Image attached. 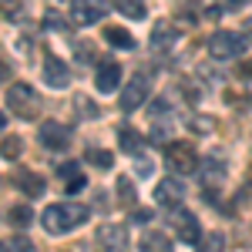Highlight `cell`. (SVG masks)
Masks as SVG:
<instances>
[{"mask_svg":"<svg viewBox=\"0 0 252 252\" xmlns=\"http://www.w3.org/2000/svg\"><path fill=\"white\" fill-rule=\"evenodd\" d=\"M3 252H37V249H34V242L27 235H14V239L3 242Z\"/></svg>","mask_w":252,"mask_h":252,"instance_id":"cb8c5ba5","label":"cell"},{"mask_svg":"<svg viewBox=\"0 0 252 252\" xmlns=\"http://www.w3.org/2000/svg\"><path fill=\"white\" fill-rule=\"evenodd\" d=\"M104 14H108V0H74V7H71V20L78 27H91Z\"/></svg>","mask_w":252,"mask_h":252,"instance_id":"8992f818","label":"cell"},{"mask_svg":"<svg viewBox=\"0 0 252 252\" xmlns=\"http://www.w3.org/2000/svg\"><path fill=\"white\" fill-rule=\"evenodd\" d=\"M104 40H108L111 47H118V51H135L138 47L135 37H131L128 31H121V27H108V31H104Z\"/></svg>","mask_w":252,"mask_h":252,"instance_id":"d6986e66","label":"cell"},{"mask_svg":"<svg viewBox=\"0 0 252 252\" xmlns=\"http://www.w3.org/2000/svg\"><path fill=\"white\" fill-rule=\"evenodd\" d=\"M239 74H242V78H249V81H252V61H249V64H242V67H239Z\"/></svg>","mask_w":252,"mask_h":252,"instance_id":"f546056e","label":"cell"},{"mask_svg":"<svg viewBox=\"0 0 252 252\" xmlns=\"http://www.w3.org/2000/svg\"><path fill=\"white\" fill-rule=\"evenodd\" d=\"M20 152H24V141H20V138H10V135L3 138V158H7V161H14Z\"/></svg>","mask_w":252,"mask_h":252,"instance_id":"d4e9b609","label":"cell"},{"mask_svg":"<svg viewBox=\"0 0 252 252\" xmlns=\"http://www.w3.org/2000/svg\"><path fill=\"white\" fill-rule=\"evenodd\" d=\"M175 40H178V31H175V24H155V31H152V47L155 51H168Z\"/></svg>","mask_w":252,"mask_h":252,"instance_id":"5bb4252c","label":"cell"},{"mask_svg":"<svg viewBox=\"0 0 252 252\" xmlns=\"http://www.w3.org/2000/svg\"><path fill=\"white\" fill-rule=\"evenodd\" d=\"M84 158H88V165H94V168H101V172H108V168L115 165V155H111V152H104V148H91Z\"/></svg>","mask_w":252,"mask_h":252,"instance_id":"7402d4cb","label":"cell"},{"mask_svg":"<svg viewBox=\"0 0 252 252\" xmlns=\"http://www.w3.org/2000/svg\"><path fill=\"white\" fill-rule=\"evenodd\" d=\"M246 34H239V31H215L212 37H209V54L215 61H235L246 54Z\"/></svg>","mask_w":252,"mask_h":252,"instance_id":"7a4b0ae2","label":"cell"},{"mask_svg":"<svg viewBox=\"0 0 252 252\" xmlns=\"http://www.w3.org/2000/svg\"><path fill=\"white\" fill-rule=\"evenodd\" d=\"M148 91H152V74H145V71H138V74H131V81L121 88V111H135V108H141L145 101H148Z\"/></svg>","mask_w":252,"mask_h":252,"instance_id":"277c9868","label":"cell"},{"mask_svg":"<svg viewBox=\"0 0 252 252\" xmlns=\"http://www.w3.org/2000/svg\"><path fill=\"white\" fill-rule=\"evenodd\" d=\"M88 205H78V202H58V205H47L44 215H40V222H44V229L54 235H64L71 232V229H78L88 222Z\"/></svg>","mask_w":252,"mask_h":252,"instance_id":"6da1fadb","label":"cell"},{"mask_svg":"<svg viewBox=\"0 0 252 252\" xmlns=\"http://www.w3.org/2000/svg\"><path fill=\"white\" fill-rule=\"evenodd\" d=\"M138 249L141 252H172V239L165 232H145L138 239Z\"/></svg>","mask_w":252,"mask_h":252,"instance_id":"e0dca14e","label":"cell"},{"mask_svg":"<svg viewBox=\"0 0 252 252\" xmlns=\"http://www.w3.org/2000/svg\"><path fill=\"white\" fill-rule=\"evenodd\" d=\"M182 198H185V185H182L178 178L158 182V189H155V202L158 205H175V202H182Z\"/></svg>","mask_w":252,"mask_h":252,"instance_id":"7c38bea8","label":"cell"},{"mask_svg":"<svg viewBox=\"0 0 252 252\" xmlns=\"http://www.w3.org/2000/svg\"><path fill=\"white\" fill-rule=\"evenodd\" d=\"M222 178H225V161L219 155H209L202 161V182H205V185H219Z\"/></svg>","mask_w":252,"mask_h":252,"instance_id":"9a60e30c","label":"cell"},{"mask_svg":"<svg viewBox=\"0 0 252 252\" xmlns=\"http://www.w3.org/2000/svg\"><path fill=\"white\" fill-rule=\"evenodd\" d=\"M37 135H40V145H44L47 152H61V148H67V141H71V128L61 125V121H40Z\"/></svg>","mask_w":252,"mask_h":252,"instance_id":"52a82bcc","label":"cell"},{"mask_svg":"<svg viewBox=\"0 0 252 252\" xmlns=\"http://www.w3.org/2000/svg\"><path fill=\"white\" fill-rule=\"evenodd\" d=\"M165 161H168L172 175H195L198 172V152H195L192 145H185V141L172 145L168 155H165Z\"/></svg>","mask_w":252,"mask_h":252,"instance_id":"5b68a950","label":"cell"},{"mask_svg":"<svg viewBox=\"0 0 252 252\" xmlns=\"http://www.w3.org/2000/svg\"><path fill=\"white\" fill-rule=\"evenodd\" d=\"M118 141H121V152H128V155H141V148H145V135H138L135 128H118Z\"/></svg>","mask_w":252,"mask_h":252,"instance_id":"ac0fdd59","label":"cell"},{"mask_svg":"<svg viewBox=\"0 0 252 252\" xmlns=\"http://www.w3.org/2000/svg\"><path fill=\"white\" fill-rule=\"evenodd\" d=\"M31 222H34V209H31V205H14V209H7V225L27 229Z\"/></svg>","mask_w":252,"mask_h":252,"instance_id":"ffe728a7","label":"cell"},{"mask_svg":"<svg viewBox=\"0 0 252 252\" xmlns=\"http://www.w3.org/2000/svg\"><path fill=\"white\" fill-rule=\"evenodd\" d=\"M97 246H101V252H125L128 249V229L125 225H101L97 229Z\"/></svg>","mask_w":252,"mask_h":252,"instance_id":"9c48e42d","label":"cell"},{"mask_svg":"<svg viewBox=\"0 0 252 252\" xmlns=\"http://www.w3.org/2000/svg\"><path fill=\"white\" fill-rule=\"evenodd\" d=\"M14 185H17L24 195H31V198L44 195V189H47V185H44V178H40V175H34V172H20L17 178H14Z\"/></svg>","mask_w":252,"mask_h":252,"instance_id":"2e32d148","label":"cell"},{"mask_svg":"<svg viewBox=\"0 0 252 252\" xmlns=\"http://www.w3.org/2000/svg\"><path fill=\"white\" fill-rule=\"evenodd\" d=\"M192 128H195V131H212V118H195Z\"/></svg>","mask_w":252,"mask_h":252,"instance_id":"f1b7e54d","label":"cell"},{"mask_svg":"<svg viewBox=\"0 0 252 252\" xmlns=\"http://www.w3.org/2000/svg\"><path fill=\"white\" fill-rule=\"evenodd\" d=\"M118 195H121L125 205H135V185H131V178H121L118 182Z\"/></svg>","mask_w":252,"mask_h":252,"instance_id":"484cf974","label":"cell"},{"mask_svg":"<svg viewBox=\"0 0 252 252\" xmlns=\"http://www.w3.org/2000/svg\"><path fill=\"white\" fill-rule=\"evenodd\" d=\"M44 81L51 84V88H67L71 84V71H67V64L54 54H47L44 58Z\"/></svg>","mask_w":252,"mask_h":252,"instance_id":"8fae6325","label":"cell"},{"mask_svg":"<svg viewBox=\"0 0 252 252\" xmlns=\"http://www.w3.org/2000/svg\"><path fill=\"white\" fill-rule=\"evenodd\" d=\"M249 27H252V20H249Z\"/></svg>","mask_w":252,"mask_h":252,"instance_id":"4dcf8cb0","label":"cell"},{"mask_svg":"<svg viewBox=\"0 0 252 252\" xmlns=\"http://www.w3.org/2000/svg\"><path fill=\"white\" fill-rule=\"evenodd\" d=\"M115 7L121 10V17L145 20V0H115Z\"/></svg>","mask_w":252,"mask_h":252,"instance_id":"44dd1931","label":"cell"},{"mask_svg":"<svg viewBox=\"0 0 252 252\" xmlns=\"http://www.w3.org/2000/svg\"><path fill=\"white\" fill-rule=\"evenodd\" d=\"M225 249V235L222 232H205L198 242V252H222Z\"/></svg>","mask_w":252,"mask_h":252,"instance_id":"603a6c76","label":"cell"},{"mask_svg":"<svg viewBox=\"0 0 252 252\" xmlns=\"http://www.w3.org/2000/svg\"><path fill=\"white\" fill-rule=\"evenodd\" d=\"M172 229L178 232L182 242H198V235H205L202 232V222H198L195 212H189V209H175L172 212Z\"/></svg>","mask_w":252,"mask_h":252,"instance_id":"ba28073f","label":"cell"},{"mask_svg":"<svg viewBox=\"0 0 252 252\" xmlns=\"http://www.w3.org/2000/svg\"><path fill=\"white\" fill-rule=\"evenodd\" d=\"M7 108L17 118H40V97L31 84H10L7 88Z\"/></svg>","mask_w":252,"mask_h":252,"instance_id":"3957f363","label":"cell"},{"mask_svg":"<svg viewBox=\"0 0 252 252\" xmlns=\"http://www.w3.org/2000/svg\"><path fill=\"white\" fill-rule=\"evenodd\" d=\"M135 172L141 175V178H152V175H155V161L145 158V155H135Z\"/></svg>","mask_w":252,"mask_h":252,"instance_id":"4316f807","label":"cell"},{"mask_svg":"<svg viewBox=\"0 0 252 252\" xmlns=\"http://www.w3.org/2000/svg\"><path fill=\"white\" fill-rule=\"evenodd\" d=\"M78 108H81V115H88V118H97V104H88L84 97H78Z\"/></svg>","mask_w":252,"mask_h":252,"instance_id":"83f0119b","label":"cell"},{"mask_svg":"<svg viewBox=\"0 0 252 252\" xmlns=\"http://www.w3.org/2000/svg\"><path fill=\"white\" fill-rule=\"evenodd\" d=\"M58 175L64 178V189H67V195L81 192V189L88 185V182H84V175H81V165H78V161H67V165H61Z\"/></svg>","mask_w":252,"mask_h":252,"instance_id":"4fadbf2b","label":"cell"},{"mask_svg":"<svg viewBox=\"0 0 252 252\" xmlns=\"http://www.w3.org/2000/svg\"><path fill=\"white\" fill-rule=\"evenodd\" d=\"M118 84H121V67L115 61H101V67L94 71V88L101 94H111Z\"/></svg>","mask_w":252,"mask_h":252,"instance_id":"30bf717a","label":"cell"}]
</instances>
